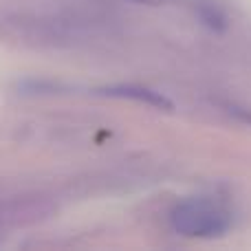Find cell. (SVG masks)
Listing matches in <instances>:
<instances>
[{
    "instance_id": "1",
    "label": "cell",
    "mask_w": 251,
    "mask_h": 251,
    "mask_svg": "<svg viewBox=\"0 0 251 251\" xmlns=\"http://www.w3.org/2000/svg\"><path fill=\"white\" fill-rule=\"evenodd\" d=\"M170 227L183 238H221L234 227V214L223 201L194 196L172 207Z\"/></svg>"
},
{
    "instance_id": "2",
    "label": "cell",
    "mask_w": 251,
    "mask_h": 251,
    "mask_svg": "<svg viewBox=\"0 0 251 251\" xmlns=\"http://www.w3.org/2000/svg\"><path fill=\"white\" fill-rule=\"evenodd\" d=\"M97 93H101L106 97H117V100H130V101H137V104H146L150 108L165 110V113L174 110L172 100H168L163 93L148 86H139V84H113V86L97 88Z\"/></svg>"
},
{
    "instance_id": "3",
    "label": "cell",
    "mask_w": 251,
    "mask_h": 251,
    "mask_svg": "<svg viewBox=\"0 0 251 251\" xmlns=\"http://www.w3.org/2000/svg\"><path fill=\"white\" fill-rule=\"evenodd\" d=\"M227 110H229V115L238 117L240 122H245V124L251 126V113L247 108H240V106H236V104H227Z\"/></svg>"
},
{
    "instance_id": "4",
    "label": "cell",
    "mask_w": 251,
    "mask_h": 251,
    "mask_svg": "<svg viewBox=\"0 0 251 251\" xmlns=\"http://www.w3.org/2000/svg\"><path fill=\"white\" fill-rule=\"evenodd\" d=\"M132 2H141V4H163L168 0H132Z\"/></svg>"
}]
</instances>
